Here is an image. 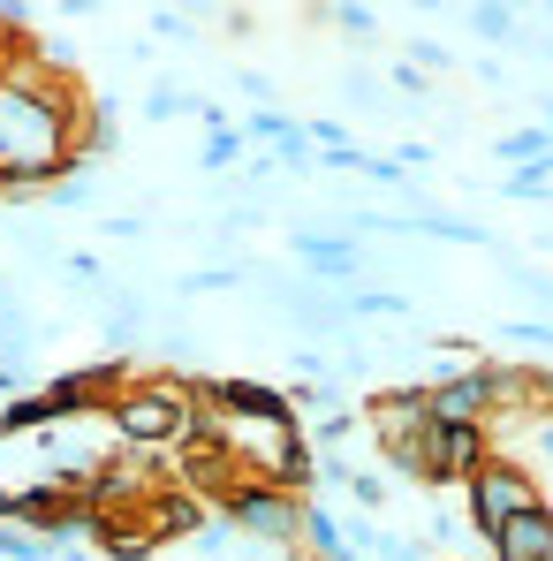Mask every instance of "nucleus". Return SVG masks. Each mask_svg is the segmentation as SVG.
Masks as SVG:
<instances>
[{
  "label": "nucleus",
  "instance_id": "f257e3e1",
  "mask_svg": "<svg viewBox=\"0 0 553 561\" xmlns=\"http://www.w3.org/2000/svg\"><path fill=\"white\" fill-rule=\"evenodd\" d=\"M106 417H114V433H122V448H152V456H175L189 433L205 425V410H197V394H189V379H137V387H122L114 402H106Z\"/></svg>",
  "mask_w": 553,
  "mask_h": 561
},
{
  "label": "nucleus",
  "instance_id": "f03ea898",
  "mask_svg": "<svg viewBox=\"0 0 553 561\" xmlns=\"http://www.w3.org/2000/svg\"><path fill=\"white\" fill-rule=\"evenodd\" d=\"M303 501L311 493H280L274 478H235L228 493H220V516L251 539V547H274V554H296V531H303Z\"/></svg>",
  "mask_w": 553,
  "mask_h": 561
},
{
  "label": "nucleus",
  "instance_id": "7ed1b4c3",
  "mask_svg": "<svg viewBox=\"0 0 553 561\" xmlns=\"http://www.w3.org/2000/svg\"><path fill=\"white\" fill-rule=\"evenodd\" d=\"M462 508L493 539L500 524H516L523 508H539V478H531V463H516V456H485V463L462 478Z\"/></svg>",
  "mask_w": 553,
  "mask_h": 561
},
{
  "label": "nucleus",
  "instance_id": "20e7f679",
  "mask_svg": "<svg viewBox=\"0 0 553 561\" xmlns=\"http://www.w3.org/2000/svg\"><path fill=\"white\" fill-rule=\"evenodd\" d=\"M493 456V433L485 425H425V485H462L470 470Z\"/></svg>",
  "mask_w": 553,
  "mask_h": 561
},
{
  "label": "nucleus",
  "instance_id": "39448f33",
  "mask_svg": "<svg viewBox=\"0 0 553 561\" xmlns=\"http://www.w3.org/2000/svg\"><path fill=\"white\" fill-rule=\"evenodd\" d=\"M288 251L303 259V274L319 280V288H334V296H342V280L365 274V251H357V236H349V228H342V236H326V228H296V236H288Z\"/></svg>",
  "mask_w": 553,
  "mask_h": 561
},
{
  "label": "nucleus",
  "instance_id": "423d86ee",
  "mask_svg": "<svg viewBox=\"0 0 553 561\" xmlns=\"http://www.w3.org/2000/svg\"><path fill=\"white\" fill-rule=\"evenodd\" d=\"M546 554H553V508H546V501L493 531V561H546Z\"/></svg>",
  "mask_w": 553,
  "mask_h": 561
},
{
  "label": "nucleus",
  "instance_id": "0eeeda50",
  "mask_svg": "<svg viewBox=\"0 0 553 561\" xmlns=\"http://www.w3.org/2000/svg\"><path fill=\"white\" fill-rule=\"evenodd\" d=\"M493 160H508V168H546L553 160V129H508V137H493Z\"/></svg>",
  "mask_w": 553,
  "mask_h": 561
},
{
  "label": "nucleus",
  "instance_id": "6e6552de",
  "mask_svg": "<svg viewBox=\"0 0 553 561\" xmlns=\"http://www.w3.org/2000/svg\"><path fill=\"white\" fill-rule=\"evenodd\" d=\"M470 31H477L485 46H523V23H516V8H500V0L470 8Z\"/></svg>",
  "mask_w": 553,
  "mask_h": 561
},
{
  "label": "nucleus",
  "instance_id": "1a4fd4ad",
  "mask_svg": "<svg viewBox=\"0 0 553 561\" xmlns=\"http://www.w3.org/2000/svg\"><path fill=\"white\" fill-rule=\"evenodd\" d=\"M342 319H410V296H394V288H357V296H342Z\"/></svg>",
  "mask_w": 553,
  "mask_h": 561
},
{
  "label": "nucleus",
  "instance_id": "9d476101",
  "mask_svg": "<svg viewBox=\"0 0 553 561\" xmlns=\"http://www.w3.org/2000/svg\"><path fill=\"white\" fill-rule=\"evenodd\" d=\"M500 190H508L516 205H539V197H546V190H553V160H546V168H516V175H508V183H500Z\"/></svg>",
  "mask_w": 553,
  "mask_h": 561
},
{
  "label": "nucleus",
  "instance_id": "9b49d317",
  "mask_svg": "<svg viewBox=\"0 0 553 561\" xmlns=\"http://www.w3.org/2000/svg\"><path fill=\"white\" fill-rule=\"evenodd\" d=\"M349 493H357V508H365V516H379V508H387V478H379V470H357V463H349Z\"/></svg>",
  "mask_w": 553,
  "mask_h": 561
},
{
  "label": "nucleus",
  "instance_id": "f8f14e48",
  "mask_svg": "<svg viewBox=\"0 0 553 561\" xmlns=\"http://www.w3.org/2000/svg\"><path fill=\"white\" fill-rule=\"evenodd\" d=\"M189 106H197V99L175 92V84H152V92H145V114H152V122H175V114H189Z\"/></svg>",
  "mask_w": 553,
  "mask_h": 561
},
{
  "label": "nucleus",
  "instance_id": "ddd939ff",
  "mask_svg": "<svg viewBox=\"0 0 553 561\" xmlns=\"http://www.w3.org/2000/svg\"><path fill=\"white\" fill-rule=\"evenodd\" d=\"M61 274L77 280V288H106V266H99V251H61Z\"/></svg>",
  "mask_w": 553,
  "mask_h": 561
},
{
  "label": "nucleus",
  "instance_id": "4468645a",
  "mask_svg": "<svg viewBox=\"0 0 553 561\" xmlns=\"http://www.w3.org/2000/svg\"><path fill=\"white\" fill-rule=\"evenodd\" d=\"M326 15H334L349 38H371V31H379V8H365V0H349V8H326Z\"/></svg>",
  "mask_w": 553,
  "mask_h": 561
},
{
  "label": "nucleus",
  "instance_id": "2eb2a0df",
  "mask_svg": "<svg viewBox=\"0 0 553 561\" xmlns=\"http://www.w3.org/2000/svg\"><path fill=\"white\" fill-rule=\"evenodd\" d=\"M508 342L516 350H553V319H508Z\"/></svg>",
  "mask_w": 553,
  "mask_h": 561
},
{
  "label": "nucleus",
  "instance_id": "dca6fc26",
  "mask_svg": "<svg viewBox=\"0 0 553 561\" xmlns=\"http://www.w3.org/2000/svg\"><path fill=\"white\" fill-rule=\"evenodd\" d=\"M402 54H410V69H456V54H448V46H433V38H410Z\"/></svg>",
  "mask_w": 553,
  "mask_h": 561
},
{
  "label": "nucleus",
  "instance_id": "f3484780",
  "mask_svg": "<svg viewBox=\"0 0 553 561\" xmlns=\"http://www.w3.org/2000/svg\"><path fill=\"white\" fill-rule=\"evenodd\" d=\"M531 463L553 470V410H539V417H531Z\"/></svg>",
  "mask_w": 553,
  "mask_h": 561
},
{
  "label": "nucleus",
  "instance_id": "a211bd4d",
  "mask_svg": "<svg viewBox=\"0 0 553 561\" xmlns=\"http://www.w3.org/2000/svg\"><path fill=\"white\" fill-rule=\"evenodd\" d=\"M152 31H160V38H189V15H183V8H160Z\"/></svg>",
  "mask_w": 553,
  "mask_h": 561
},
{
  "label": "nucleus",
  "instance_id": "6ab92c4d",
  "mask_svg": "<svg viewBox=\"0 0 553 561\" xmlns=\"http://www.w3.org/2000/svg\"><path fill=\"white\" fill-rule=\"evenodd\" d=\"M456 531H462V524L440 508V516H433V531H425V547H456Z\"/></svg>",
  "mask_w": 553,
  "mask_h": 561
},
{
  "label": "nucleus",
  "instance_id": "aec40b11",
  "mask_svg": "<svg viewBox=\"0 0 553 561\" xmlns=\"http://www.w3.org/2000/svg\"><path fill=\"white\" fill-rule=\"evenodd\" d=\"M342 92H349V106H379V99H387V92H379V84H371V77H349Z\"/></svg>",
  "mask_w": 553,
  "mask_h": 561
},
{
  "label": "nucleus",
  "instance_id": "412c9836",
  "mask_svg": "<svg viewBox=\"0 0 553 561\" xmlns=\"http://www.w3.org/2000/svg\"><path fill=\"white\" fill-rule=\"evenodd\" d=\"M394 92H410V99H425V92H433V77H417V69H410V61H402V69H394Z\"/></svg>",
  "mask_w": 553,
  "mask_h": 561
},
{
  "label": "nucleus",
  "instance_id": "4be33fe9",
  "mask_svg": "<svg viewBox=\"0 0 553 561\" xmlns=\"http://www.w3.org/2000/svg\"><path fill=\"white\" fill-rule=\"evenodd\" d=\"M0 183H8V175H0Z\"/></svg>",
  "mask_w": 553,
  "mask_h": 561
}]
</instances>
